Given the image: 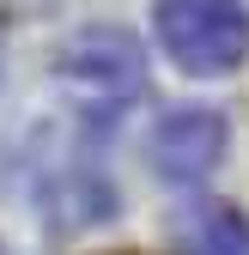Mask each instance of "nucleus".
<instances>
[{
	"instance_id": "f257e3e1",
	"label": "nucleus",
	"mask_w": 249,
	"mask_h": 255,
	"mask_svg": "<svg viewBox=\"0 0 249 255\" xmlns=\"http://www.w3.org/2000/svg\"><path fill=\"white\" fill-rule=\"evenodd\" d=\"M158 49L195 79L237 73L249 61V6L243 0H158Z\"/></svg>"
},
{
	"instance_id": "7ed1b4c3",
	"label": "nucleus",
	"mask_w": 249,
	"mask_h": 255,
	"mask_svg": "<svg viewBox=\"0 0 249 255\" xmlns=\"http://www.w3.org/2000/svg\"><path fill=\"white\" fill-rule=\"evenodd\" d=\"M225 146H231V128H225L219 110H170L158 128H152V140H146L152 170H158L164 182H182V188L219 170Z\"/></svg>"
},
{
	"instance_id": "f03ea898",
	"label": "nucleus",
	"mask_w": 249,
	"mask_h": 255,
	"mask_svg": "<svg viewBox=\"0 0 249 255\" xmlns=\"http://www.w3.org/2000/svg\"><path fill=\"white\" fill-rule=\"evenodd\" d=\"M61 79L73 91H91L98 110H122L146 91V55L128 30L98 24V30H79V37L61 49Z\"/></svg>"
},
{
	"instance_id": "39448f33",
	"label": "nucleus",
	"mask_w": 249,
	"mask_h": 255,
	"mask_svg": "<svg viewBox=\"0 0 249 255\" xmlns=\"http://www.w3.org/2000/svg\"><path fill=\"white\" fill-rule=\"evenodd\" d=\"M0 255H6V249H0Z\"/></svg>"
},
{
	"instance_id": "20e7f679",
	"label": "nucleus",
	"mask_w": 249,
	"mask_h": 255,
	"mask_svg": "<svg viewBox=\"0 0 249 255\" xmlns=\"http://www.w3.org/2000/svg\"><path fill=\"white\" fill-rule=\"evenodd\" d=\"M170 255H249V219L225 201H201L170 225Z\"/></svg>"
}]
</instances>
